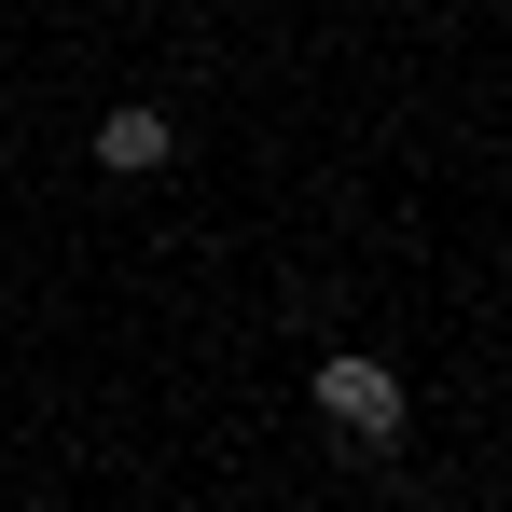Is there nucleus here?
<instances>
[{"mask_svg":"<svg viewBox=\"0 0 512 512\" xmlns=\"http://www.w3.org/2000/svg\"><path fill=\"white\" fill-rule=\"evenodd\" d=\"M305 402H319L333 443H402V374H388L374 346H333V360L305 374Z\"/></svg>","mask_w":512,"mask_h":512,"instance_id":"1","label":"nucleus"},{"mask_svg":"<svg viewBox=\"0 0 512 512\" xmlns=\"http://www.w3.org/2000/svg\"><path fill=\"white\" fill-rule=\"evenodd\" d=\"M97 167H111V180H167V167H180V125L153 111V97H125V111H97Z\"/></svg>","mask_w":512,"mask_h":512,"instance_id":"2","label":"nucleus"},{"mask_svg":"<svg viewBox=\"0 0 512 512\" xmlns=\"http://www.w3.org/2000/svg\"><path fill=\"white\" fill-rule=\"evenodd\" d=\"M194 14H222V0H194Z\"/></svg>","mask_w":512,"mask_h":512,"instance_id":"3","label":"nucleus"}]
</instances>
